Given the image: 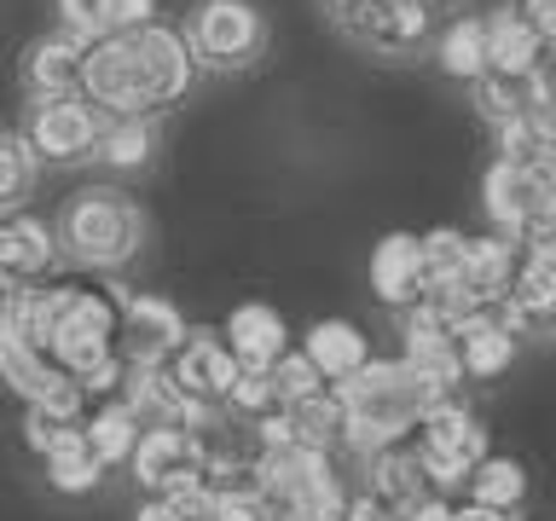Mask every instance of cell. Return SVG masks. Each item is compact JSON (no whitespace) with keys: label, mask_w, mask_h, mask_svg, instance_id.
Here are the masks:
<instances>
[{"label":"cell","mask_w":556,"mask_h":521,"mask_svg":"<svg viewBox=\"0 0 556 521\" xmlns=\"http://www.w3.org/2000/svg\"><path fill=\"white\" fill-rule=\"evenodd\" d=\"M452 354H458V377L493 382L516 365V336L493 319V313H476V319H464L452 330Z\"/></svg>","instance_id":"cell-21"},{"label":"cell","mask_w":556,"mask_h":521,"mask_svg":"<svg viewBox=\"0 0 556 521\" xmlns=\"http://www.w3.org/2000/svg\"><path fill=\"white\" fill-rule=\"evenodd\" d=\"M59 17H64L70 35H81V41L111 35V0H59Z\"/></svg>","instance_id":"cell-34"},{"label":"cell","mask_w":556,"mask_h":521,"mask_svg":"<svg viewBox=\"0 0 556 521\" xmlns=\"http://www.w3.org/2000/svg\"><path fill=\"white\" fill-rule=\"evenodd\" d=\"M151 151H156L151 116H99L93 163H104V168H146Z\"/></svg>","instance_id":"cell-27"},{"label":"cell","mask_w":556,"mask_h":521,"mask_svg":"<svg viewBox=\"0 0 556 521\" xmlns=\"http://www.w3.org/2000/svg\"><path fill=\"white\" fill-rule=\"evenodd\" d=\"M278 429H285V441L290 446H302V452H342L348 441V411H342V394L330 389H313L307 399H295V406L278 411Z\"/></svg>","instance_id":"cell-19"},{"label":"cell","mask_w":556,"mask_h":521,"mask_svg":"<svg viewBox=\"0 0 556 521\" xmlns=\"http://www.w3.org/2000/svg\"><path fill=\"white\" fill-rule=\"evenodd\" d=\"M434 0H365L354 17H342V35L365 52H382V59H400V52H417L434 35Z\"/></svg>","instance_id":"cell-11"},{"label":"cell","mask_w":556,"mask_h":521,"mask_svg":"<svg viewBox=\"0 0 556 521\" xmlns=\"http://www.w3.org/2000/svg\"><path fill=\"white\" fill-rule=\"evenodd\" d=\"M122 59H128V81H134V111H168L174 99L191 93L198 81V64H191V47L180 29L168 24H139L122 35Z\"/></svg>","instance_id":"cell-8"},{"label":"cell","mask_w":556,"mask_h":521,"mask_svg":"<svg viewBox=\"0 0 556 521\" xmlns=\"http://www.w3.org/2000/svg\"><path fill=\"white\" fill-rule=\"evenodd\" d=\"M486 215L516 250L556 243V163H493L481 180Z\"/></svg>","instance_id":"cell-5"},{"label":"cell","mask_w":556,"mask_h":521,"mask_svg":"<svg viewBox=\"0 0 556 521\" xmlns=\"http://www.w3.org/2000/svg\"><path fill=\"white\" fill-rule=\"evenodd\" d=\"M122 302H128L122 284L81 267V272H47L41 284L7 295L0 319L24 342L41 347L70 382H87L93 371L122 359Z\"/></svg>","instance_id":"cell-1"},{"label":"cell","mask_w":556,"mask_h":521,"mask_svg":"<svg viewBox=\"0 0 556 521\" xmlns=\"http://www.w3.org/2000/svg\"><path fill=\"white\" fill-rule=\"evenodd\" d=\"M486 29V69H498V76H528V69L545 64V35H533L510 7H498L493 17H481Z\"/></svg>","instance_id":"cell-24"},{"label":"cell","mask_w":556,"mask_h":521,"mask_svg":"<svg viewBox=\"0 0 556 521\" xmlns=\"http://www.w3.org/2000/svg\"><path fill=\"white\" fill-rule=\"evenodd\" d=\"M81 429V411H64V406H24V441L29 452L41 458V452H52L64 441V434Z\"/></svg>","instance_id":"cell-33"},{"label":"cell","mask_w":556,"mask_h":521,"mask_svg":"<svg viewBox=\"0 0 556 521\" xmlns=\"http://www.w3.org/2000/svg\"><path fill=\"white\" fill-rule=\"evenodd\" d=\"M70 250V260L87 272H116L146 250V208L116 186H81L64 203V220L52 232Z\"/></svg>","instance_id":"cell-3"},{"label":"cell","mask_w":556,"mask_h":521,"mask_svg":"<svg viewBox=\"0 0 556 521\" xmlns=\"http://www.w3.org/2000/svg\"><path fill=\"white\" fill-rule=\"evenodd\" d=\"M47 272H59V238L47 232L35 215H0V302L29 284H41Z\"/></svg>","instance_id":"cell-14"},{"label":"cell","mask_w":556,"mask_h":521,"mask_svg":"<svg viewBox=\"0 0 556 521\" xmlns=\"http://www.w3.org/2000/svg\"><path fill=\"white\" fill-rule=\"evenodd\" d=\"M330 389L342 394V411H348L342 452H354V458H371V452H382V446L412 441L417 417H424L434 399H446L441 382L412 371L406 359H371L348 382H330Z\"/></svg>","instance_id":"cell-2"},{"label":"cell","mask_w":556,"mask_h":521,"mask_svg":"<svg viewBox=\"0 0 556 521\" xmlns=\"http://www.w3.org/2000/svg\"><path fill=\"white\" fill-rule=\"evenodd\" d=\"M302 359H307L325 382H348L359 365H371V342H365V330L348 325V319H319V325L302 336Z\"/></svg>","instance_id":"cell-22"},{"label":"cell","mask_w":556,"mask_h":521,"mask_svg":"<svg viewBox=\"0 0 556 521\" xmlns=\"http://www.w3.org/2000/svg\"><path fill=\"white\" fill-rule=\"evenodd\" d=\"M139 24H156V0H111V35H128Z\"/></svg>","instance_id":"cell-35"},{"label":"cell","mask_w":556,"mask_h":521,"mask_svg":"<svg viewBox=\"0 0 556 521\" xmlns=\"http://www.w3.org/2000/svg\"><path fill=\"white\" fill-rule=\"evenodd\" d=\"M151 371L163 377L168 394L186 406L180 429H203V423H215V417H220L226 394H232L238 365H232V354H226L220 330H186L180 347H174L163 365H151Z\"/></svg>","instance_id":"cell-6"},{"label":"cell","mask_w":556,"mask_h":521,"mask_svg":"<svg viewBox=\"0 0 556 521\" xmlns=\"http://www.w3.org/2000/svg\"><path fill=\"white\" fill-rule=\"evenodd\" d=\"M342 510H348V493L325 452H302V446L261 452L255 521H342Z\"/></svg>","instance_id":"cell-4"},{"label":"cell","mask_w":556,"mask_h":521,"mask_svg":"<svg viewBox=\"0 0 556 521\" xmlns=\"http://www.w3.org/2000/svg\"><path fill=\"white\" fill-rule=\"evenodd\" d=\"M359 463H365V498H377L382 510L412 516L424 498H434V486H429V475H424V463H417L412 441L382 446V452H371V458H359Z\"/></svg>","instance_id":"cell-17"},{"label":"cell","mask_w":556,"mask_h":521,"mask_svg":"<svg viewBox=\"0 0 556 521\" xmlns=\"http://www.w3.org/2000/svg\"><path fill=\"white\" fill-rule=\"evenodd\" d=\"M134 521H186V516L174 510L168 498H146V504H139V516H134Z\"/></svg>","instance_id":"cell-41"},{"label":"cell","mask_w":556,"mask_h":521,"mask_svg":"<svg viewBox=\"0 0 556 521\" xmlns=\"http://www.w3.org/2000/svg\"><path fill=\"white\" fill-rule=\"evenodd\" d=\"M406 521H452V498H441V493H434V498H424V504H417V510H412Z\"/></svg>","instance_id":"cell-40"},{"label":"cell","mask_w":556,"mask_h":521,"mask_svg":"<svg viewBox=\"0 0 556 521\" xmlns=\"http://www.w3.org/2000/svg\"><path fill=\"white\" fill-rule=\"evenodd\" d=\"M434 7H452V0H434Z\"/></svg>","instance_id":"cell-42"},{"label":"cell","mask_w":556,"mask_h":521,"mask_svg":"<svg viewBox=\"0 0 556 521\" xmlns=\"http://www.w3.org/2000/svg\"><path fill=\"white\" fill-rule=\"evenodd\" d=\"M81 59H87V41H81V35H70V29L29 41L24 47V64H17V69H24L29 99H70L81 87Z\"/></svg>","instance_id":"cell-18"},{"label":"cell","mask_w":556,"mask_h":521,"mask_svg":"<svg viewBox=\"0 0 556 521\" xmlns=\"http://www.w3.org/2000/svg\"><path fill=\"white\" fill-rule=\"evenodd\" d=\"M93 134H99V111L70 93V99H29V116H24V134L17 139L35 156V168L41 163L64 168V163L93 156Z\"/></svg>","instance_id":"cell-10"},{"label":"cell","mask_w":556,"mask_h":521,"mask_svg":"<svg viewBox=\"0 0 556 521\" xmlns=\"http://www.w3.org/2000/svg\"><path fill=\"white\" fill-rule=\"evenodd\" d=\"M41 463H47V481L59 486V493H93L99 475H104L99 458H93V452H87V441H81V429L64 434L52 452H41Z\"/></svg>","instance_id":"cell-29"},{"label":"cell","mask_w":556,"mask_h":521,"mask_svg":"<svg viewBox=\"0 0 556 521\" xmlns=\"http://www.w3.org/2000/svg\"><path fill=\"white\" fill-rule=\"evenodd\" d=\"M203 521H255V498H243V493H208Z\"/></svg>","instance_id":"cell-37"},{"label":"cell","mask_w":556,"mask_h":521,"mask_svg":"<svg viewBox=\"0 0 556 521\" xmlns=\"http://www.w3.org/2000/svg\"><path fill=\"white\" fill-rule=\"evenodd\" d=\"M267 389L278 399V411H285V406H295V399H307L313 389H325V377L302 359V347H290L278 365H267Z\"/></svg>","instance_id":"cell-32"},{"label":"cell","mask_w":556,"mask_h":521,"mask_svg":"<svg viewBox=\"0 0 556 521\" xmlns=\"http://www.w3.org/2000/svg\"><path fill=\"white\" fill-rule=\"evenodd\" d=\"M476 111H481V122H493V128H504L510 116H521L528 111V99H521V76H498V69H481L476 81Z\"/></svg>","instance_id":"cell-31"},{"label":"cell","mask_w":556,"mask_h":521,"mask_svg":"<svg viewBox=\"0 0 556 521\" xmlns=\"http://www.w3.org/2000/svg\"><path fill=\"white\" fill-rule=\"evenodd\" d=\"M452 521H521V516H510V510H486V504H458L452 498Z\"/></svg>","instance_id":"cell-39"},{"label":"cell","mask_w":556,"mask_h":521,"mask_svg":"<svg viewBox=\"0 0 556 521\" xmlns=\"http://www.w3.org/2000/svg\"><path fill=\"white\" fill-rule=\"evenodd\" d=\"M412 452H417V463H424V475L429 486L441 498H452L464 486L469 475V463L486 458V429H481V417L464 406V399H434V406L417 417V429H412Z\"/></svg>","instance_id":"cell-7"},{"label":"cell","mask_w":556,"mask_h":521,"mask_svg":"<svg viewBox=\"0 0 556 521\" xmlns=\"http://www.w3.org/2000/svg\"><path fill=\"white\" fill-rule=\"evenodd\" d=\"M186 47H191V64H208V69H250L267 47V24L250 0H203L191 12V29H186Z\"/></svg>","instance_id":"cell-9"},{"label":"cell","mask_w":556,"mask_h":521,"mask_svg":"<svg viewBox=\"0 0 556 521\" xmlns=\"http://www.w3.org/2000/svg\"><path fill=\"white\" fill-rule=\"evenodd\" d=\"M458 493H464L469 504H486V510H510V516H521V504H528V463L486 452V458L469 463V475H464Z\"/></svg>","instance_id":"cell-25"},{"label":"cell","mask_w":556,"mask_h":521,"mask_svg":"<svg viewBox=\"0 0 556 521\" xmlns=\"http://www.w3.org/2000/svg\"><path fill=\"white\" fill-rule=\"evenodd\" d=\"M510 12L528 24L533 35H545V41H556V0H510Z\"/></svg>","instance_id":"cell-36"},{"label":"cell","mask_w":556,"mask_h":521,"mask_svg":"<svg viewBox=\"0 0 556 521\" xmlns=\"http://www.w3.org/2000/svg\"><path fill=\"white\" fill-rule=\"evenodd\" d=\"M371 290L394 313L424 302V267H417V238L412 232H389V238L377 243V255H371Z\"/></svg>","instance_id":"cell-23"},{"label":"cell","mask_w":556,"mask_h":521,"mask_svg":"<svg viewBox=\"0 0 556 521\" xmlns=\"http://www.w3.org/2000/svg\"><path fill=\"white\" fill-rule=\"evenodd\" d=\"M128 469H134V486H146L151 498H168V493H180V486L203 481V446L191 429L163 423V429L139 434V446L128 452Z\"/></svg>","instance_id":"cell-12"},{"label":"cell","mask_w":556,"mask_h":521,"mask_svg":"<svg viewBox=\"0 0 556 521\" xmlns=\"http://www.w3.org/2000/svg\"><path fill=\"white\" fill-rule=\"evenodd\" d=\"M139 434H146V423H139L122 399H99V406H87V417H81V441L99 458V469L128 463V452L139 446Z\"/></svg>","instance_id":"cell-26"},{"label":"cell","mask_w":556,"mask_h":521,"mask_svg":"<svg viewBox=\"0 0 556 521\" xmlns=\"http://www.w3.org/2000/svg\"><path fill=\"white\" fill-rule=\"evenodd\" d=\"M510 272H516V243L510 238H464V260H458V290L464 302H476L481 313L504 302V290H510Z\"/></svg>","instance_id":"cell-20"},{"label":"cell","mask_w":556,"mask_h":521,"mask_svg":"<svg viewBox=\"0 0 556 521\" xmlns=\"http://www.w3.org/2000/svg\"><path fill=\"white\" fill-rule=\"evenodd\" d=\"M29 191H35V156L24 151L17 134L0 128V215H17Z\"/></svg>","instance_id":"cell-30"},{"label":"cell","mask_w":556,"mask_h":521,"mask_svg":"<svg viewBox=\"0 0 556 521\" xmlns=\"http://www.w3.org/2000/svg\"><path fill=\"white\" fill-rule=\"evenodd\" d=\"M180 336H186V319L163 295H128L122 302V359L139 365V371L163 365L180 347Z\"/></svg>","instance_id":"cell-15"},{"label":"cell","mask_w":556,"mask_h":521,"mask_svg":"<svg viewBox=\"0 0 556 521\" xmlns=\"http://www.w3.org/2000/svg\"><path fill=\"white\" fill-rule=\"evenodd\" d=\"M0 382H7V389L24 399V406H64V411H81V417H87L81 389H76V382H70L35 342L17 336L7 319H0Z\"/></svg>","instance_id":"cell-13"},{"label":"cell","mask_w":556,"mask_h":521,"mask_svg":"<svg viewBox=\"0 0 556 521\" xmlns=\"http://www.w3.org/2000/svg\"><path fill=\"white\" fill-rule=\"evenodd\" d=\"M220 342H226V354H232L238 371H267V365H278L295 347L285 313L267 307V302H243V307L226 313Z\"/></svg>","instance_id":"cell-16"},{"label":"cell","mask_w":556,"mask_h":521,"mask_svg":"<svg viewBox=\"0 0 556 521\" xmlns=\"http://www.w3.org/2000/svg\"><path fill=\"white\" fill-rule=\"evenodd\" d=\"M434 59H441V69L452 81H476L486 69V29H481V17H458V24H446Z\"/></svg>","instance_id":"cell-28"},{"label":"cell","mask_w":556,"mask_h":521,"mask_svg":"<svg viewBox=\"0 0 556 521\" xmlns=\"http://www.w3.org/2000/svg\"><path fill=\"white\" fill-rule=\"evenodd\" d=\"M342 521H406V516H394V510H382L377 498H348V510H342Z\"/></svg>","instance_id":"cell-38"}]
</instances>
